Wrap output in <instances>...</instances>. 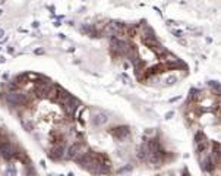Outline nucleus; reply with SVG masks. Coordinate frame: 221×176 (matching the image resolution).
I'll use <instances>...</instances> for the list:
<instances>
[{"label": "nucleus", "instance_id": "nucleus-14", "mask_svg": "<svg viewBox=\"0 0 221 176\" xmlns=\"http://www.w3.org/2000/svg\"><path fill=\"white\" fill-rule=\"evenodd\" d=\"M59 176H63V175H59Z\"/></svg>", "mask_w": 221, "mask_h": 176}, {"label": "nucleus", "instance_id": "nucleus-6", "mask_svg": "<svg viewBox=\"0 0 221 176\" xmlns=\"http://www.w3.org/2000/svg\"><path fill=\"white\" fill-rule=\"evenodd\" d=\"M110 133L116 138V139H125V138H128L129 135H131V129L128 128V126H117V128H113Z\"/></svg>", "mask_w": 221, "mask_h": 176}, {"label": "nucleus", "instance_id": "nucleus-5", "mask_svg": "<svg viewBox=\"0 0 221 176\" xmlns=\"http://www.w3.org/2000/svg\"><path fill=\"white\" fill-rule=\"evenodd\" d=\"M215 167H218V166L215 164V162H214V159L211 157V154L205 156V157L201 160V169H202L205 173H212Z\"/></svg>", "mask_w": 221, "mask_h": 176}, {"label": "nucleus", "instance_id": "nucleus-12", "mask_svg": "<svg viewBox=\"0 0 221 176\" xmlns=\"http://www.w3.org/2000/svg\"><path fill=\"white\" fill-rule=\"evenodd\" d=\"M171 116H173V112H169V113H167V115H166V118H167V119H170V118H171Z\"/></svg>", "mask_w": 221, "mask_h": 176}, {"label": "nucleus", "instance_id": "nucleus-3", "mask_svg": "<svg viewBox=\"0 0 221 176\" xmlns=\"http://www.w3.org/2000/svg\"><path fill=\"white\" fill-rule=\"evenodd\" d=\"M142 41H144V44H145L146 47H149V50H151V51H154L158 57H163V56L169 51V50H167L163 44L158 41V38H157V37H155V38H148V40H142Z\"/></svg>", "mask_w": 221, "mask_h": 176}, {"label": "nucleus", "instance_id": "nucleus-10", "mask_svg": "<svg viewBox=\"0 0 221 176\" xmlns=\"http://www.w3.org/2000/svg\"><path fill=\"white\" fill-rule=\"evenodd\" d=\"M210 87L212 88V89L215 88V94H217V95L220 94V84H218L217 81H215V82H214V81H211V82H210Z\"/></svg>", "mask_w": 221, "mask_h": 176}, {"label": "nucleus", "instance_id": "nucleus-8", "mask_svg": "<svg viewBox=\"0 0 221 176\" xmlns=\"http://www.w3.org/2000/svg\"><path fill=\"white\" fill-rule=\"evenodd\" d=\"M91 119H92V125H94V126H101V125L107 123V120H108L107 115H105V113H103V112L95 113Z\"/></svg>", "mask_w": 221, "mask_h": 176}, {"label": "nucleus", "instance_id": "nucleus-7", "mask_svg": "<svg viewBox=\"0 0 221 176\" xmlns=\"http://www.w3.org/2000/svg\"><path fill=\"white\" fill-rule=\"evenodd\" d=\"M141 37H142V40H148V38H155L157 34L149 25L144 24V25H141Z\"/></svg>", "mask_w": 221, "mask_h": 176}, {"label": "nucleus", "instance_id": "nucleus-9", "mask_svg": "<svg viewBox=\"0 0 221 176\" xmlns=\"http://www.w3.org/2000/svg\"><path fill=\"white\" fill-rule=\"evenodd\" d=\"M21 122H22V126L25 128V131H28V132H32L34 131V125H32V122L29 120V119H21Z\"/></svg>", "mask_w": 221, "mask_h": 176}, {"label": "nucleus", "instance_id": "nucleus-11", "mask_svg": "<svg viewBox=\"0 0 221 176\" xmlns=\"http://www.w3.org/2000/svg\"><path fill=\"white\" fill-rule=\"evenodd\" d=\"M176 81H177V76H174V75H171V76H169V78H166V81H164V82H166L167 85H173V84H174Z\"/></svg>", "mask_w": 221, "mask_h": 176}, {"label": "nucleus", "instance_id": "nucleus-4", "mask_svg": "<svg viewBox=\"0 0 221 176\" xmlns=\"http://www.w3.org/2000/svg\"><path fill=\"white\" fill-rule=\"evenodd\" d=\"M195 145H196V151L201 154V153H207L208 148H210V142L208 139L205 138V135L202 132H198L195 135Z\"/></svg>", "mask_w": 221, "mask_h": 176}, {"label": "nucleus", "instance_id": "nucleus-13", "mask_svg": "<svg viewBox=\"0 0 221 176\" xmlns=\"http://www.w3.org/2000/svg\"><path fill=\"white\" fill-rule=\"evenodd\" d=\"M3 35H4V31H3V30H0V38H1Z\"/></svg>", "mask_w": 221, "mask_h": 176}, {"label": "nucleus", "instance_id": "nucleus-1", "mask_svg": "<svg viewBox=\"0 0 221 176\" xmlns=\"http://www.w3.org/2000/svg\"><path fill=\"white\" fill-rule=\"evenodd\" d=\"M88 148V145H87V142L85 141H75L72 145H69L67 148H66V153H65V159L63 160H73L81 151H84V150H87Z\"/></svg>", "mask_w": 221, "mask_h": 176}, {"label": "nucleus", "instance_id": "nucleus-2", "mask_svg": "<svg viewBox=\"0 0 221 176\" xmlns=\"http://www.w3.org/2000/svg\"><path fill=\"white\" fill-rule=\"evenodd\" d=\"M67 148V142H60V144H53V147L48 150V157L54 162L63 160L65 159V153Z\"/></svg>", "mask_w": 221, "mask_h": 176}, {"label": "nucleus", "instance_id": "nucleus-15", "mask_svg": "<svg viewBox=\"0 0 221 176\" xmlns=\"http://www.w3.org/2000/svg\"><path fill=\"white\" fill-rule=\"evenodd\" d=\"M50 176H54V175H50Z\"/></svg>", "mask_w": 221, "mask_h": 176}]
</instances>
